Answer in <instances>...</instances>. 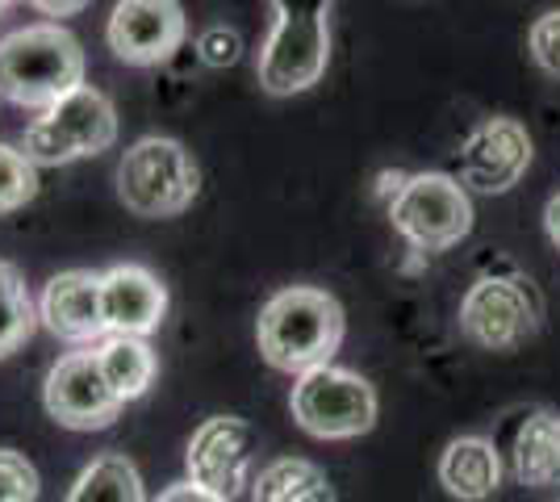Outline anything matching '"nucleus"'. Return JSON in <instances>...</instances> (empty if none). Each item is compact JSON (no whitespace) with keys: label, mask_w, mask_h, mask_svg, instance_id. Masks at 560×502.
Returning a JSON list of instances; mask_svg holds the SVG:
<instances>
[{"label":"nucleus","mask_w":560,"mask_h":502,"mask_svg":"<svg viewBox=\"0 0 560 502\" xmlns=\"http://www.w3.org/2000/svg\"><path fill=\"white\" fill-rule=\"evenodd\" d=\"M256 339L264 360L280 373H314L327 369L343 343V306L327 289L293 285L264 302L256 318Z\"/></svg>","instance_id":"obj_1"},{"label":"nucleus","mask_w":560,"mask_h":502,"mask_svg":"<svg viewBox=\"0 0 560 502\" xmlns=\"http://www.w3.org/2000/svg\"><path fill=\"white\" fill-rule=\"evenodd\" d=\"M84 89V47L63 25H25L0 38V96L22 109L59 105Z\"/></svg>","instance_id":"obj_2"},{"label":"nucleus","mask_w":560,"mask_h":502,"mask_svg":"<svg viewBox=\"0 0 560 502\" xmlns=\"http://www.w3.org/2000/svg\"><path fill=\"white\" fill-rule=\"evenodd\" d=\"M272 34L259 50V84L272 96L314 89L330 63V4L323 0H277Z\"/></svg>","instance_id":"obj_3"},{"label":"nucleus","mask_w":560,"mask_h":502,"mask_svg":"<svg viewBox=\"0 0 560 502\" xmlns=\"http://www.w3.org/2000/svg\"><path fill=\"white\" fill-rule=\"evenodd\" d=\"M201 192L197 160L185 151V143L151 135L139 139L117 164V197L130 214L139 218H176Z\"/></svg>","instance_id":"obj_4"},{"label":"nucleus","mask_w":560,"mask_h":502,"mask_svg":"<svg viewBox=\"0 0 560 502\" xmlns=\"http://www.w3.org/2000/svg\"><path fill=\"white\" fill-rule=\"evenodd\" d=\"M117 139V114L109 96L96 89H75L43 118H34L22 135V155L30 164H71L84 155L109 151Z\"/></svg>","instance_id":"obj_5"},{"label":"nucleus","mask_w":560,"mask_h":502,"mask_svg":"<svg viewBox=\"0 0 560 502\" xmlns=\"http://www.w3.org/2000/svg\"><path fill=\"white\" fill-rule=\"evenodd\" d=\"M539 323H544V297L518 272L477 277L460 302V331L490 352H511L527 343L539 331Z\"/></svg>","instance_id":"obj_6"},{"label":"nucleus","mask_w":560,"mask_h":502,"mask_svg":"<svg viewBox=\"0 0 560 502\" xmlns=\"http://www.w3.org/2000/svg\"><path fill=\"white\" fill-rule=\"evenodd\" d=\"M389 222L415 252H447L472 231V201L456 176L415 172L389 201Z\"/></svg>","instance_id":"obj_7"},{"label":"nucleus","mask_w":560,"mask_h":502,"mask_svg":"<svg viewBox=\"0 0 560 502\" xmlns=\"http://www.w3.org/2000/svg\"><path fill=\"white\" fill-rule=\"evenodd\" d=\"M289 410L298 428L318 435V440H351L364 435L376 423V389L360 373L348 369H314L298 377L289 394Z\"/></svg>","instance_id":"obj_8"},{"label":"nucleus","mask_w":560,"mask_h":502,"mask_svg":"<svg viewBox=\"0 0 560 502\" xmlns=\"http://www.w3.org/2000/svg\"><path fill=\"white\" fill-rule=\"evenodd\" d=\"M256 431L238 415H213L188 440V481L231 502L252 474Z\"/></svg>","instance_id":"obj_9"},{"label":"nucleus","mask_w":560,"mask_h":502,"mask_svg":"<svg viewBox=\"0 0 560 502\" xmlns=\"http://www.w3.org/2000/svg\"><path fill=\"white\" fill-rule=\"evenodd\" d=\"M43 402H47L50 419L71 431L109 428L121 415V402L101 377L96 352H68L63 360H55L47 385H43Z\"/></svg>","instance_id":"obj_10"},{"label":"nucleus","mask_w":560,"mask_h":502,"mask_svg":"<svg viewBox=\"0 0 560 502\" xmlns=\"http://www.w3.org/2000/svg\"><path fill=\"white\" fill-rule=\"evenodd\" d=\"M185 9L172 0H121L105 25V38L121 63L151 68L172 59V50L185 43Z\"/></svg>","instance_id":"obj_11"},{"label":"nucleus","mask_w":560,"mask_h":502,"mask_svg":"<svg viewBox=\"0 0 560 502\" xmlns=\"http://www.w3.org/2000/svg\"><path fill=\"white\" fill-rule=\"evenodd\" d=\"M532 164V135L514 118H486L460 147V180L477 192H506Z\"/></svg>","instance_id":"obj_12"},{"label":"nucleus","mask_w":560,"mask_h":502,"mask_svg":"<svg viewBox=\"0 0 560 502\" xmlns=\"http://www.w3.org/2000/svg\"><path fill=\"white\" fill-rule=\"evenodd\" d=\"M38 318L68 343H96L109 339L105 311H101V277L89 268H71L50 277L38 297Z\"/></svg>","instance_id":"obj_13"},{"label":"nucleus","mask_w":560,"mask_h":502,"mask_svg":"<svg viewBox=\"0 0 560 502\" xmlns=\"http://www.w3.org/2000/svg\"><path fill=\"white\" fill-rule=\"evenodd\" d=\"M101 311L109 335H147L164 323L167 289L142 264H114L101 272Z\"/></svg>","instance_id":"obj_14"},{"label":"nucleus","mask_w":560,"mask_h":502,"mask_svg":"<svg viewBox=\"0 0 560 502\" xmlns=\"http://www.w3.org/2000/svg\"><path fill=\"white\" fill-rule=\"evenodd\" d=\"M440 481L452 499L460 502H481L490 499L493 490L502 486V460L498 448L481 435H460L452 440L440 456Z\"/></svg>","instance_id":"obj_15"},{"label":"nucleus","mask_w":560,"mask_h":502,"mask_svg":"<svg viewBox=\"0 0 560 502\" xmlns=\"http://www.w3.org/2000/svg\"><path fill=\"white\" fill-rule=\"evenodd\" d=\"M96 364H101V377L114 389V398L126 407L142 398L151 382H155V352L151 343L139 335H109L96 343Z\"/></svg>","instance_id":"obj_16"},{"label":"nucleus","mask_w":560,"mask_h":502,"mask_svg":"<svg viewBox=\"0 0 560 502\" xmlns=\"http://www.w3.org/2000/svg\"><path fill=\"white\" fill-rule=\"evenodd\" d=\"M514 478L523 486H552L560 481V415L536 410L514 435Z\"/></svg>","instance_id":"obj_17"},{"label":"nucleus","mask_w":560,"mask_h":502,"mask_svg":"<svg viewBox=\"0 0 560 502\" xmlns=\"http://www.w3.org/2000/svg\"><path fill=\"white\" fill-rule=\"evenodd\" d=\"M256 502H335L330 478L302 456H280L256 478Z\"/></svg>","instance_id":"obj_18"},{"label":"nucleus","mask_w":560,"mask_h":502,"mask_svg":"<svg viewBox=\"0 0 560 502\" xmlns=\"http://www.w3.org/2000/svg\"><path fill=\"white\" fill-rule=\"evenodd\" d=\"M68 502H147V494H142V478L135 460L121 453H105L75 478V486L68 490Z\"/></svg>","instance_id":"obj_19"},{"label":"nucleus","mask_w":560,"mask_h":502,"mask_svg":"<svg viewBox=\"0 0 560 502\" xmlns=\"http://www.w3.org/2000/svg\"><path fill=\"white\" fill-rule=\"evenodd\" d=\"M38 327V306L25 289L18 264L0 260V360L13 357Z\"/></svg>","instance_id":"obj_20"},{"label":"nucleus","mask_w":560,"mask_h":502,"mask_svg":"<svg viewBox=\"0 0 560 502\" xmlns=\"http://www.w3.org/2000/svg\"><path fill=\"white\" fill-rule=\"evenodd\" d=\"M38 197V167L22 155V147L0 143V218L22 210Z\"/></svg>","instance_id":"obj_21"},{"label":"nucleus","mask_w":560,"mask_h":502,"mask_svg":"<svg viewBox=\"0 0 560 502\" xmlns=\"http://www.w3.org/2000/svg\"><path fill=\"white\" fill-rule=\"evenodd\" d=\"M0 502H38V469L13 448H0Z\"/></svg>","instance_id":"obj_22"},{"label":"nucleus","mask_w":560,"mask_h":502,"mask_svg":"<svg viewBox=\"0 0 560 502\" xmlns=\"http://www.w3.org/2000/svg\"><path fill=\"white\" fill-rule=\"evenodd\" d=\"M527 47H532V59H536L539 68L560 80V9L539 13L532 34H527Z\"/></svg>","instance_id":"obj_23"},{"label":"nucleus","mask_w":560,"mask_h":502,"mask_svg":"<svg viewBox=\"0 0 560 502\" xmlns=\"http://www.w3.org/2000/svg\"><path fill=\"white\" fill-rule=\"evenodd\" d=\"M197 55L210 68H231V63H238V55H243V38L234 34L231 25H210L197 38Z\"/></svg>","instance_id":"obj_24"},{"label":"nucleus","mask_w":560,"mask_h":502,"mask_svg":"<svg viewBox=\"0 0 560 502\" xmlns=\"http://www.w3.org/2000/svg\"><path fill=\"white\" fill-rule=\"evenodd\" d=\"M155 502H226V499H218V494H210V490H201V486L185 481V486H172V490H164Z\"/></svg>","instance_id":"obj_25"},{"label":"nucleus","mask_w":560,"mask_h":502,"mask_svg":"<svg viewBox=\"0 0 560 502\" xmlns=\"http://www.w3.org/2000/svg\"><path fill=\"white\" fill-rule=\"evenodd\" d=\"M544 226H548V240L560 247V192L548 201V210H544Z\"/></svg>","instance_id":"obj_26"},{"label":"nucleus","mask_w":560,"mask_h":502,"mask_svg":"<svg viewBox=\"0 0 560 502\" xmlns=\"http://www.w3.org/2000/svg\"><path fill=\"white\" fill-rule=\"evenodd\" d=\"M406 180H410V176H401V172H385V176H381V197H389V201H394L397 192H401V185H406ZM389 201H385V206H389Z\"/></svg>","instance_id":"obj_27"},{"label":"nucleus","mask_w":560,"mask_h":502,"mask_svg":"<svg viewBox=\"0 0 560 502\" xmlns=\"http://www.w3.org/2000/svg\"><path fill=\"white\" fill-rule=\"evenodd\" d=\"M38 9L50 13V17H68V13H80L84 4H80V0H71V4H38Z\"/></svg>","instance_id":"obj_28"},{"label":"nucleus","mask_w":560,"mask_h":502,"mask_svg":"<svg viewBox=\"0 0 560 502\" xmlns=\"http://www.w3.org/2000/svg\"><path fill=\"white\" fill-rule=\"evenodd\" d=\"M4 9H9V4H0V13H4Z\"/></svg>","instance_id":"obj_29"}]
</instances>
